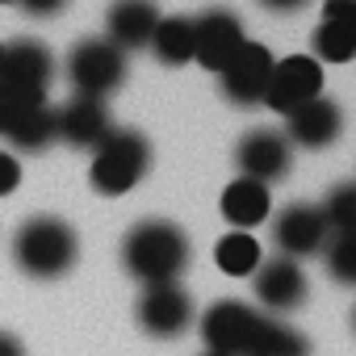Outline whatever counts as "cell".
<instances>
[{"mask_svg": "<svg viewBox=\"0 0 356 356\" xmlns=\"http://www.w3.org/2000/svg\"><path fill=\"white\" fill-rule=\"evenodd\" d=\"M189 260H193L189 235L176 222H168V218H147V222L130 227V235L122 239V264L143 285L176 281L189 268Z\"/></svg>", "mask_w": 356, "mask_h": 356, "instance_id": "obj_1", "label": "cell"}, {"mask_svg": "<svg viewBox=\"0 0 356 356\" xmlns=\"http://www.w3.org/2000/svg\"><path fill=\"white\" fill-rule=\"evenodd\" d=\"M76 252H80L76 231L63 218H55V214H38V218L22 222V231L13 235V260L34 281L63 277L76 264Z\"/></svg>", "mask_w": 356, "mask_h": 356, "instance_id": "obj_2", "label": "cell"}, {"mask_svg": "<svg viewBox=\"0 0 356 356\" xmlns=\"http://www.w3.org/2000/svg\"><path fill=\"white\" fill-rule=\"evenodd\" d=\"M151 168V143L138 130H109L97 147H92V168L88 181L97 193L105 197H122L130 193Z\"/></svg>", "mask_w": 356, "mask_h": 356, "instance_id": "obj_3", "label": "cell"}, {"mask_svg": "<svg viewBox=\"0 0 356 356\" xmlns=\"http://www.w3.org/2000/svg\"><path fill=\"white\" fill-rule=\"evenodd\" d=\"M67 80H72L76 97L105 101V97H109L113 88H122V80H126V55H122L109 38H84V42L72 47Z\"/></svg>", "mask_w": 356, "mask_h": 356, "instance_id": "obj_4", "label": "cell"}, {"mask_svg": "<svg viewBox=\"0 0 356 356\" xmlns=\"http://www.w3.org/2000/svg\"><path fill=\"white\" fill-rule=\"evenodd\" d=\"M323 97V67L318 59L310 55H289L281 63H273V76H268V88H264V105L277 109L281 118L293 113L298 105Z\"/></svg>", "mask_w": 356, "mask_h": 356, "instance_id": "obj_5", "label": "cell"}, {"mask_svg": "<svg viewBox=\"0 0 356 356\" xmlns=\"http://www.w3.org/2000/svg\"><path fill=\"white\" fill-rule=\"evenodd\" d=\"M193 323V298L185 285H147V293L138 298V327L155 339H176L181 331H189Z\"/></svg>", "mask_w": 356, "mask_h": 356, "instance_id": "obj_6", "label": "cell"}, {"mask_svg": "<svg viewBox=\"0 0 356 356\" xmlns=\"http://www.w3.org/2000/svg\"><path fill=\"white\" fill-rule=\"evenodd\" d=\"M256 310L227 298V302H214L202 318V339L210 348V356H248L252 348V335H256Z\"/></svg>", "mask_w": 356, "mask_h": 356, "instance_id": "obj_7", "label": "cell"}, {"mask_svg": "<svg viewBox=\"0 0 356 356\" xmlns=\"http://www.w3.org/2000/svg\"><path fill=\"white\" fill-rule=\"evenodd\" d=\"M243 42H248V38H243V26H239L235 13L210 9V13L193 17V63H197V67L222 72V67L239 55Z\"/></svg>", "mask_w": 356, "mask_h": 356, "instance_id": "obj_8", "label": "cell"}, {"mask_svg": "<svg viewBox=\"0 0 356 356\" xmlns=\"http://www.w3.org/2000/svg\"><path fill=\"white\" fill-rule=\"evenodd\" d=\"M273 55L268 47L260 42H243L239 55L218 72L222 76V92L231 105H260L264 101V88H268V76H273Z\"/></svg>", "mask_w": 356, "mask_h": 356, "instance_id": "obj_9", "label": "cell"}, {"mask_svg": "<svg viewBox=\"0 0 356 356\" xmlns=\"http://www.w3.org/2000/svg\"><path fill=\"white\" fill-rule=\"evenodd\" d=\"M55 76V59L47 51V42L38 38H17L9 47H0V84H13L26 92H42Z\"/></svg>", "mask_w": 356, "mask_h": 356, "instance_id": "obj_10", "label": "cell"}, {"mask_svg": "<svg viewBox=\"0 0 356 356\" xmlns=\"http://www.w3.org/2000/svg\"><path fill=\"white\" fill-rule=\"evenodd\" d=\"M273 231H277V248H281L289 260L314 256V252H323L327 239H331V227H327L323 210H318V206H306V202L285 206V210L277 214V227H273Z\"/></svg>", "mask_w": 356, "mask_h": 356, "instance_id": "obj_11", "label": "cell"}, {"mask_svg": "<svg viewBox=\"0 0 356 356\" xmlns=\"http://www.w3.org/2000/svg\"><path fill=\"white\" fill-rule=\"evenodd\" d=\"M235 159H239V172L248 176V181L268 185V181L289 176L293 151H289V138L285 134H277V130H252V134H243Z\"/></svg>", "mask_w": 356, "mask_h": 356, "instance_id": "obj_12", "label": "cell"}, {"mask_svg": "<svg viewBox=\"0 0 356 356\" xmlns=\"http://www.w3.org/2000/svg\"><path fill=\"white\" fill-rule=\"evenodd\" d=\"M285 130H289V143H298L306 151H323L343 134V109L331 97H314V101L298 105L293 113H285Z\"/></svg>", "mask_w": 356, "mask_h": 356, "instance_id": "obj_13", "label": "cell"}, {"mask_svg": "<svg viewBox=\"0 0 356 356\" xmlns=\"http://www.w3.org/2000/svg\"><path fill=\"white\" fill-rule=\"evenodd\" d=\"M256 298L268 310H298L306 302V273L298 268V260H289V256L260 260V268H256Z\"/></svg>", "mask_w": 356, "mask_h": 356, "instance_id": "obj_14", "label": "cell"}, {"mask_svg": "<svg viewBox=\"0 0 356 356\" xmlns=\"http://www.w3.org/2000/svg\"><path fill=\"white\" fill-rule=\"evenodd\" d=\"M159 26V9L155 0H113L109 5V17H105V30H109V42L126 55V51H138L151 42Z\"/></svg>", "mask_w": 356, "mask_h": 356, "instance_id": "obj_15", "label": "cell"}, {"mask_svg": "<svg viewBox=\"0 0 356 356\" xmlns=\"http://www.w3.org/2000/svg\"><path fill=\"white\" fill-rule=\"evenodd\" d=\"M109 113H105V101H92V97H72L59 113H55V138L72 143V147H97L105 134H109Z\"/></svg>", "mask_w": 356, "mask_h": 356, "instance_id": "obj_16", "label": "cell"}, {"mask_svg": "<svg viewBox=\"0 0 356 356\" xmlns=\"http://www.w3.org/2000/svg\"><path fill=\"white\" fill-rule=\"evenodd\" d=\"M268 214H273L268 185H260V181H248V176H239V181H231V185L222 189V218H227L235 231L260 227Z\"/></svg>", "mask_w": 356, "mask_h": 356, "instance_id": "obj_17", "label": "cell"}, {"mask_svg": "<svg viewBox=\"0 0 356 356\" xmlns=\"http://www.w3.org/2000/svg\"><path fill=\"white\" fill-rule=\"evenodd\" d=\"M147 47L168 67L193 63V17H159V26H155V34H151Z\"/></svg>", "mask_w": 356, "mask_h": 356, "instance_id": "obj_18", "label": "cell"}, {"mask_svg": "<svg viewBox=\"0 0 356 356\" xmlns=\"http://www.w3.org/2000/svg\"><path fill=\"white\" fill-rule=\"evenodd\" d=\"M306 352H310V343L302 331H293L281 318H264V314L256 318V335H252L248 356H306Z\"/></svg>", "mask_w": 356, "mask_h": 356, "instance_id": "obj_19", "label": "cell"}, {"mask_svg": "<svg viewBox=\"0 0 356 356\" xmlns=\"http://www.w3.org/2000/svg\"><path fill=\"white\" fill-rule=\"evenodd\" d=\"M214 260L227 277H252L260 268V243L248 235V231H235V235H222L218 248H214Z\"/></svg>", "mask_w": 356, "mask_h": 356, "instance_id": "obj_20", "label": "cell"}, {"mask_svg": "<svg viewBox=\"0 0 356 356\" xmlns=\"http://www.w3.org/2000/svg\"><path fill=\"white\" fill-rule=\"evenodd\" d=\"M42 105H47L42 92H26V88H13V84H0V138H9L22 126V118H30Z\"/></svg>", "mask_w": 356, "mask_h": 356, "instance_id": "obj_21", "label": "cell"}, {"mask_svg": "<svg viewBox=\"0 0 356 356\" xmlns=\"http://www.w3.org/2000/svg\"><path fill=\"white\" fill-rule=\"evenodd\" d=\"M314 55L323 63H348L356 55V26H339V22H323L314 30Z\"/></svg>", "mask_w": 356, "mask_h": 356, "instance_id": "obj_22", "label": "cell"}, {"mask_svg": "<svg viewBox=\"0 0 356 356\" xmlns=\"http://www.w3.org/2000/svg\"><path fill=\"white\" fill-rule=\"evenodd\" d=\"M318 210L335 235H356V185H335Z\"/></svg>", "mask_w": 356, "mask_h": 356, "instance_id": "obj_23", "label": "cell"}, {"mask_svg": "<svg viewBox=\"0 0 356 356\" xmlns=\"http://www.w3.org/2000/svg\"><path fill=\"white\" fill-rule=\"evenodd\" d=\"M9 143L13 147H22V151H42L47 143H55V113L42 105V109H34L30 118H22V126L9 134Z\"/></svg>", "mask_w": 356, "mask_h": 356, "instance_id": "obj_24", "label": "cell"}, {"mask_svg": "<svg viewBox=\"0 0 356 356\" xmlns=\"http://www.w3.org/2000/svg\"><path fill=\"white\" fill-rule=\"evenodd\" d=\"M327 273H331L339 285H352V281H356V235H335V239H327Z\"/></svg>", "mask_w": 356, "mask_h": 356, "instance_id": "obj_25", "label": "cell"}, {"mask_svg": "<svg viewBox=\"0 0 356 356\" xmlns=\"http://www.w3.org/2000/svg\"><path fill=\"white\" fill-rule=\"evenodd\" d=\"M17 185H22V163H17V155L0 151V197H9Z\"/></svg>", "mask_w": 356, "mask_h": 356, "instance_id": "obj_26", "label": "cell"}, {"mask_svg": "<svg viewBox=\"0 0 356 356\" xmlns=\"http://www.w3.org/2000/svg\"><path fill=\"white\" fill-rule=\"evenodd\" d=\"M323 22L356 26V0H323Z\"/></svg>", "mask_w": 356, "mask_h": 356, "instance_id": "obj_27", "label": "cell"}, {"mask_svg": "<svg viewBox=\"0 0 356 356\" xmlns=\"http://www.w3.org/2000/svg\"><path fill=\"white\" fill-rule=\"evenodd\" d=\"M22 9H26L30 17H55V13L67 9V0H22Z\"/></svg>", "mask_w": 356, "mask_h": 356, "instance_id": "obj_28", "label": "cell"}, {"mask_svg": "<svg viewBox=\"0 0 356 356\" xmlns=\"http://www.w3.org/2000/svg\"><path fill=\"white\" fill-rule=\"evenodd\" d=\"M0 356H26V343L9 331H0Z\"/></svg>", "mask_w": 356, "mask_h": 356, "instance_id": "obj_29", "label": "cell"}, {"mask_svg": "<svg viewBox=\"0 0 356 356\" xmlns=\"http://www.w3.org/2000/svg\"><path fill=\"white\" fill-rule=\"evenodd\" d=\"M264 9H273V13H293V9H302L306 0H260Z\"/></svg>", "mask_w": 356, "mask_h": 356, "instance_id": "obj_30", "label": "cell"}, {"mask_svg": "<svg viewBox=\"0 0 356 356\" xmlns=\"http://www.w3.org/2000/svg\"><path fill=\"white\" fill-rule=\"evenodd\" d=\"M0 5H13V0H0Z\"/></svg>", "mask_w": 356, "mask_h": 356, "instance_id": "obj_31", "label": "cell"}]
</instances>
